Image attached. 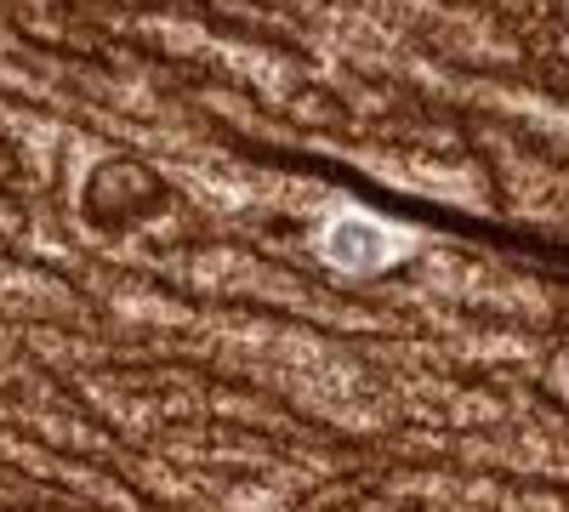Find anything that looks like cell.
I'll list each match as a JSON object with an SVG mask.
<instances>
[{
	"label": "cell",
	"instance_id": "obj_1",
	"mask_svg": "<svg viewBox=\"0 0 569 512\" xmlns=\"http://www.w3.org/2000/svg\"><path fill=\"white\" fill-rule=\"evenodd\" d=\"M405 245H410V234H399L393 222L365 217V211L330 217V222H325V234H319L325 262H330V268H348V273H376V268H388Z\"/></svg>",
	"mask_w": 569,
	"mask_h": 512
}]
</instances>
